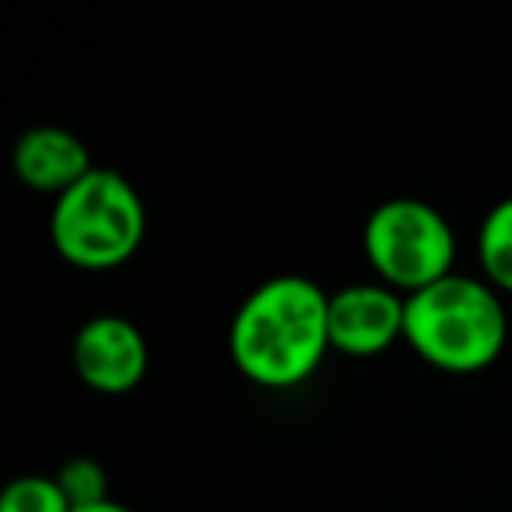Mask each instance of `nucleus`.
Listing matches in <instances>:
<instances>
[{"mask_svg": "<svg viewBox=\"0 0 512 512\" xmlns=\"http://www.w3.org/2000/svg\"><path fill=\"white\" fill-rule=\"evenodd\" d=\"M330 351V295L302 274H278L242 299L228 327V355L264 390L299 386Z\"/></svg>", "mask_w": 512, "mask_h": 512, "instance_id": "nucleus-1", "label": "nucleus"}, {"mask_svg": "<svg viewBox=\"0 0 512 512\" xmlns=\"http://www.w3.org/2000/svg\"><path fill=\"white\" fill-rule=\"evenodd\" d=\"M57 484L64 491V498L71 502V509H88V505L109 502V484L106 470L99 467V460L92 456H74L57 470Z\"/></svg>", "mask_w": 512, "mask_h": 512, "instance_id": "nucleus-10", "label": "nucleus"}, {"mask_svg": "<svg viewBox=\"0 0 512 512\" xmlns=\"http://www.w3.org/2000/svg\"><path fill=\"white\" fill-rule=\"evenodd\" d=\"M71 362L85 386L120 397L141 386L148 372V341L123 316H95L74 334Z\"/></svg>", "mask_w": 512, "mask_h": 512, "instance_id": "nucleus-6", "label": "nucleus"}, {"mask_svg": "<svg viewBox=\"0 0 512 512\" xmlns=\"http://www.w3.org/2000/svg\"><path fill=\"white\" fill-rule=\"evenodd\" d=\"M477 260H481L484 281L498 295H512V197L498 200L484 214L477 232Z\"/></svg>", "mask_w": 512, "mask_h": 512, "instance_id": "nucleus-8", "label": "nucleus"}, {"mask_svg": "<svg viewBox=\"0 0 512 512\" xmlns=\"http://www.w3.org/2000/svg\"><path fill=\"white\" fill-rule=\"evenodd\" d=\"M407 299L383 281H358L330 295V348L351 358L383 355L404 341Z\"/></svg>", "mask_w": 512, "mask_h": 512, "instance_id": "nucleus-5", "label": "nucleus"}, {"mask_svg": "<svg viewBox=\"0 0 512 512\" xmlns=\"http://www.w3.org/2000/svg\"><path fill=\"white\" fill-rule=\"evenodd\" d=\"M509 316L502 295L470 274H449L407 295L404 341L432 369L449 376H474L495 365L505 351Z\"/></svg>", "mask_w": 512, "mask_h": 512, "instance_id": "nucleus-2", "label": "nucleus"}, {"mask_svg": "<svg viewBox=\"0 0 512 512\" xmlns=\"http://www.w3.org/2000/svg\"><path fill=\"white\" fill-rule=\"evenodd\" d=\"M74 512H134V509H130V505L113 502V498H109V502H102V505H88V509H74Z\"/></svg>", "mask_w": 512, "mask_h": 512, "instance_id": "nucleus-11", "label": "nucleus"}, {"mask_svg": "<svg viewBox=\"0 0 512 512\" xmlns=\"http://www.w3.org/2000/svg\"><path fill=\"white\" fill-rule=\"evenodd\" d=\"M362 246L376 278L404 299L449 278L456 264L453 225L418 197L383 200L365 221Z\"/></svg>", "mask_w": 512, "mask_h": 512, "instance_id": "nucleus-4", "label": "nucleus"}, {"mask_svg": "<svg viewBox=\"0 0 512 512\" xmlns=\"http://www.w3.org/2000/svg\"><path fill=\"white\" fill-rule=\"evenodd\" d=\"M148 211L141 193L116 169H92L53 200V249L81 271H113L141 249Z\"/></svg>", "mask_w": 512, "mask_h": 512, "instance_id": "nucleus-3", "label": "nucleus"}, {"mask_svg": "<svg viewBox=\"0 0 512 512\" xmlns=\"http://www.w3.org/2000/svg\"><path fill=\"white\" fill-rule=\"evenodd\" d=\"M15 176L29 190L64 197L71 186H78L95 169L85 141L64 127H32L15 141L11 151Z\"/></svg>", "mask_w": 512, "mask_h": 512, "instance_id": "nucleus-7", "label": "nucleus"}, {"mask_svg": "<svg viewBox=\"0 0 512 512\" xmlns=\"http://www.w3.org/2000/svg\"><path fill=\"white\" fill-rule=\"evenodd\" d=\"M0 512H74L60 491L57 477L22 474L4 484L0 491Z\"/></svg>", "mask_w": 512, "mask_h": 512, "instance_id": "nucleus-9", "label": "nucleus"}]
</instances>
